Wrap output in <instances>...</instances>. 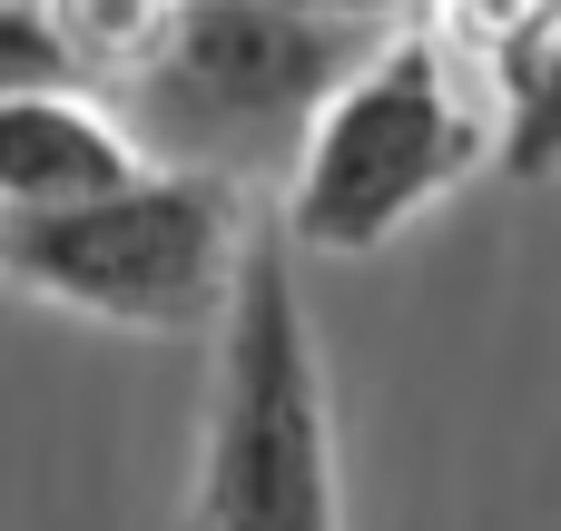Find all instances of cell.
Wrapping results in <instances>:
<instances>
[{
	"instance_id": "cell-1",
	"label": "cell",
	"mask_w": 561,
	"mask_h": 531,
	"mask_svg": "<svg viewBox=\"0 0 561 531\" xmlns=\"http://www.w3.org/2000/svg\"><path fill=\"white\" fill-rule=\"evenodd\" d=\"M375 39V20L316 0H168L138 59L99 79V99L148 168H187L247 197L256 177H286L306 118Z\"/></svg>"
},
{
	"instance_id": "cell-7",
	"label": "cell",
	"mask_w": 561,
	"mask_h": 531,
	"mask_svg": "<svg viewBox=\"0 0 561 531\" xmlns=\"http://www.w3.org/2000/svg\"><path fill=\"white\" fill-rule=\"evenodd\" d=\"M39 79H79V69L39 0H0V89H39Z\"/></svg>"
},
{
	"instance_id": "cell-8",
	"label": "cell",
	"mask_w": 561,
	"mask_h": 531,
	"mask_svg": "<svg viewBox=\"0 0 561 531\" xmlns=\"http://www.w3.org/2000/svg\"><path fill=\"white\" fill-rule=\"evenodd\" d=\"M316 10H345V20H375V30H394V20H424V10H454V0H316Z\"/></svg>"
},
{
	"instance_id": "cell-6",
	"label": "cell",
	"mask_w": 561,
	"mask_h": 531,
	"mask_svg": "<svg viewBox=\"0 0 561 531\" xmlns=\"http://www.w3.org/2000/svg\"><path fill=\"white\" fill-rule=\"evenodd\" d=\"M493 158L513 177H552L561 168V0H533L503 30V118H493Z\"/></svg>"
},
{
	"instance_id": "cell-3",
	"label": "cell",
	"mask_w": 561,
	"mask_h": 531,
	"mask_svg": "<svg viewBox=\"0 0 561 531\" xmlns=\"http://www.w3.org/2000/svg\"><path fill=\"white\" fill-rule=\"evenodd\" d=\"M187 531H345L335 503V404L286 236H247L217 305V404L197 453Z\"/></svg>"
},
{
	"instance_id": "cell-4",
	"label": "cell",
	"mask_w": 561,
	"mask_h": 531,
	"mask_svg": "<svg viewBox=\"0 0 561 531\" xmlns=\"http://www.w3.org/2000/svg\"><path fill=\"white\" fill-rule=\"evenodd\" d=\"M237 246H247L237 187L187 168H138L99 197L0 217V286L79 305L128 335H187V325H217Z\"/></svg>"
},
{
	"instance_id": "cell-5",
	"label": "cell",
	"mask_w": 561,
	"mask_h": 531,
	"mask_svg": "<svg viewBox=\"0 0 561 531\" xmlns=\"http://www.w3.org/2000/svg\"><path fill=\"white\" fill-rule=\"evenodd\" d=\"M138 138L108 118L99 89L79 79H39V89H0V217L20 207H69L99 197L118 177H138Z\"/></svg>"
},
{
	"instance_id": "cell-2",
	"label": "cell",
	"mask_w": 561,
	"mask_h": 531,
	"mask_svg": "<svg viewBox=\"0 0 561 531\" xmlns=\"http://www.w3.org/2000/svg\"><path fill=\"white\" fill-rule=\"evenodd\" d=\"M493 158V108L463 89L454 49L424 30H385L306 118L286 158V246L375 256L434 197H454Z\"/></svg>"
}]
</instances>
